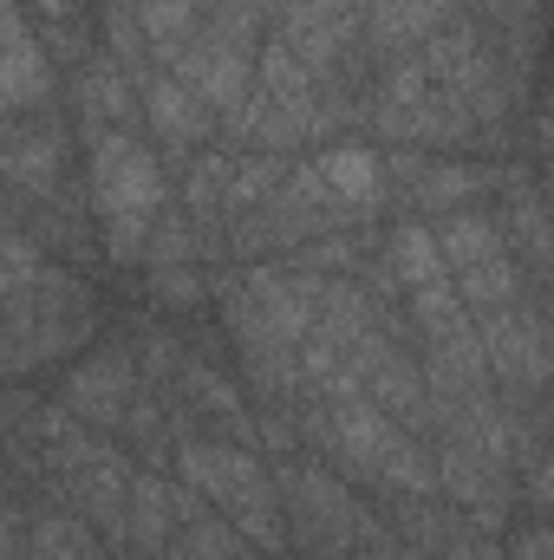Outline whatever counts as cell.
Wrapping results in <instances>:
<instances>
[{"label":"cell","mask_w":554,"mask_h":560,"mask_svg":"<svg viewBox=\"0 0 554 560\" xmlns=\"http://www.w3.org/2000/svg\"><path fill=\"white\" fill-rule=\"evenodd\" d=\"M392 522L412 535V548H450L457 522L437 509V495H392Z\"/></svg>","instance_id":"484cf974"},{"label":"cell","mask_w":554,"mask_h":560,"mask_svg":"<svg viewBox=\"0 0 554 560\" xmlns=\"http://www.w3.org/2000/svg\"><path fill=\"white\" fill-rule=\"evenodd\" d=\"M313 170L326 176V189H333L346 209H379V196H385V163H379L366 143H333V150L313 156Z\"/></svg>","instance_id":"5bb4252c"},{"label":"cell","mask_w":554,"mask_h":560,"mask_svg":"<svg viewBox=\"0 0 554 560\" xmlns=\"http://www.w3.org/2000/svg\"><path fill=\"white\" fill-rule=\"evenodd\" d=\"M7 235H13V215H7V209H0V242H7Z\"/></svg>","instance_id":"e575fe53"},{"label":"cell","mask_w":554,"mask_h":560,"mask_svg":"<svg viewBox=\"0 0 554 560\" xmlns=\"http://www.w3.org/2000/svg\"><path fill=\"white\" fill-rule=\"evenodd\" d=\"M170 535H176V502H170V482H157V476H131V495H125V548L157 555Z\"/></svg>","instance_id":"2e32d148"},{"label":"cell","mask_w":554,"mask_h":560,"mask_svg":"<svg viewBox=\"0 0 554 560\" xmlns=\"http://www.w3.org/2000/svg\"><path fill=\"white\" fill-rule=\"evenodd\" d=\"M46 98H53L46 46L33 39L26 13L7 7V13H0V112H26V105H46Z\"/></svg>","instance_id":"30bf717a"},{"label":"cell","mask_w":554,"mask_h":560,"mask_svg":"<svg viewBox=\"0 0 554 560\" xmlns=\"http://www.w3.org/2000/svg\"><path fill=\"white\" fill-rule=\"evenodd\" d=\"M105 39H112V59H118V66H138L143 33H138V13H131L125 0H105Z\"/></svg>","instance_id":"f546056e"},{"label":"cell","mask_w":554,"mask_h":560,"mask_svg":"<svg viewBox=\"0 0 554 560\" xmlns=\"http://www.w3.org/2000/svg\"><path fill=\"white\" fill-rule=\"evenodd\" d=\"M450 560H509L503 555V541H489V535H450Z\"/></svg>","instance_id":"d6a6232c"},{"label":"cell","mask_w":554,"mask_h":560,"mask_svg":"<svg viewBox=\"0 0 554 560\" xmlns=\"http://www.w3.org/2000/svg\"><path fill=\"white\" fill-rule=\"evenodd\" d=\"M176 476H183V489L209 495V502L235 522V535L255 541L262 555H280V548H287L280 495H275V482H268V469L255 463L249 443H216V436H209V443H183V450H176Z\"/></svg>","instance_id":"6da1fadb"},{"label":"cell","mask_w":554,"mask_h":560,"mask_svg":"<svg viewBox=\"0 0 554 560\" xmlns=\"http://www.w3.org/2000/svg\"><path fill=\"white\" fill-rule=\"evenodd\" d=\"M79 105H85V125L118 131V125L138 112V85H131V72L105 52V59H85V66H79Z\"/></svg>","instance_id":"9a60e30c"},{"label":"cell","mask_w":554,"mask_h":560,"mask_svg":"<svg viewBox=\"0 0 554 560\" xmlns=\"http://www.w3.org/2000/svg\"><path fill=\"white\" fill-rule=\"evenodd\" d=\"M430 469H437V495L450 509H463L470 535H503V522H509V469H496L489 456H476L457 436L437 443Z\"/></svg>","instance_id":"5b68a950"},{"label":"cell","mask_w":554,"mask_h":560,"mask_svg":"<svg viewBox=\"0 0 554 560\" xmlns=\"http://www.w3.org/2000/svg\"><path fill=\"white\" fill-rule=\"evenodd\" d=\"M170 79H176L203 112H222V118H229V112L249 98V52H242V46H229L222 33L196 26V39L176 52Z\"/></svg>","instance_id":"8992f818"},{"label":"cell","mask_w":554,"mask_h":560,"mask_svg":"<svg viewBox=\"0 0 554 560\" xmlns=\"http://www.w3.org/2000/svg\"><path fill=\"white\" fill-rule=\"evenodd\" d=\"M196 26H203V20H196L189 0H138V33L163 66H176V52L196 39Z\"/></svg>","instance_id":"ffe728a7"},{"label":"cell","mask_w":554,"mask_h":560,"mask_svg":"<svg viewBox=\"0 0 554 560\" xmlns=\"http://www.w3.org/2000/svg\"><path fill=\"white\" fill-rule=\"evenodd\" d=\"M379 131L405 150H457V143L476 138V118L450 98V92H430L417 105H399V112H379Z\"/></svg>","instance_id":"8fae6325"},{"label":"cell","mask_w":554,"mask_h":560,"mask_svg":"<svg viewBox=\"0 0 554 560\" xmlns=\"http://www.w3.org/2000/svg\"><path fill=\"white\" fill-rule=\"evenodd\" d=\"M163 170L131 131H99L92 143V202L99 215H157L163 202Z\"/></svg>","instance_id":"277c9868"},{"label":"cell","mask_w":554,"mask_h":560,"mask_svg":"<svg viewBox=\"0 0 554 560\" xmlns=\"http://www.w3.org/2000/svg\"><path fill=\"white\" fill-rule=\"evenodd\" d=\"M412 319L424 326V332H430V339H450V332H470V326H476V319H470V306L457 300L450 275L412 287Z\"/></svg>","instance_id":"603a6c76"},{"label":"cell","mask_w":554,"mask_h":560,"mask_svg":"<svg viewBox=\"0 0 554 560\" xmlns=\"http://www.w3.org/2000/svg\"><path fill=\"white\" fill-rule=\"evenodd\" d=\"M143 112H150L157 138L176 143V150H189V143L209 138V112H203L176 79H143Z\"/></svg>","instance_id":"e0dca14e"},{"label":"cell","mask_w":554,"mask_h":560,"mask_svg":"<svg viewBox=\"0 0 554 560\" xmlns=\"http://www.w3.org/2000/svg\"><path fill=\"white\" fill-rule=\"evenodd\" d=\"M26 555V509L0 495V560H20Z\"/></svg>","instance_id":"1f68e13d"},{"label":"cell","mask_w":554,"mask_h":560,"mask_svg":"<svg viewBox=\"0 0 554 560\" xmlns=\"http://www.w3.org/2000/svg\"><path fill=\"white\" fill-rule=\"evenodd\" d=\"M457 0H372V39L379 46H424Z\"/></svg>","instance_id":"d6986e66"},{"label":"cell","mask_w":554,"mask_h":560,"mask_svg":"<svg viewBox=\"0 0 554 560\" xmlns=\"http://www.w3.org/2000/svg\"><path fill=\"white\" fill-rule=\"evenodd\" d=\"M59 170H66V138H59V125H7V138H0V176H7V183H20V189H33V196H53Z\"/></svg>","instance_id":"7c38bea8"},{"label":"cell","mask_w":554,"mask_h":560,"mask_svg":"<svg viewBox=\"0 0 554 560\" xmlns=\"http://www.w3.org/2000/svg\"><path fill=\"white\" fill-rule=\"evenodd\" d=\"M339 7H353V0H339Z\"/></svg>","instance_id":"74e56055"},{"label":"cell","mask_w":554,"mask_h":560,"mask_svg":"<svg viewBox=\"0 0 554 560\" xmlns=\"http://www.w3.org/2000/svg\"><path fill=\"white\" fill-rule=\"evenodd\" d=\"M150 293L163 306H196L203 300V275L196 268H150Z\"/></svg>","instance_id":"4dcf8cb0"},{"label":"cell","mask_w":554,"mask_h":560,"mask_svg":"<svg viewBox=\"0 0 554 560\" xmlns=\"http://www.w3.org/2000/svg\"><path fill=\"white\" fill-rule=\"evenodd\" d=\"M229 560H255V555H229Z\"/></svg>","instance_id":"8d00e7d4"},{"label":"cell","mask_w":554,"mask_h":560,"mask_svg":"<svg viewBox=\"0 0 554 560\" xmlns=\"http://www.w3.org/2000/svg\"><path fill=\"white\" fill-rule=\"evenodd\" d=\"M280 46L313 72V85L346 59V46H353V20H346V7L339 0H287L280 7Z\"/></svg>","instance_id":"9c48e42d"},{"label":"cell","mask_w":554,"mask_h":560,"mask_svg":"<svg viewBox=\"0 0 554 560\" xmlns=\"http://www.w3.org/2000/svg\"><path fill=\"white\" fill-rule=\"evenodd\" d=\"M385 261H392V280L412 293L424 280H443V255H437V242H430V229H399L392 242H385Z\"/></svg>","instance_id":"cb8c5ba5"},{"label":"cell","mask_w":554,"mask_h":560,"mask_svg":"<svg viewBox=\"0 0 554 560\" xmlns=\"http://www.w3.org/2000/svg\"><path fill=\"white\" fill-rule=\"evenodd\" d=\"M430 242H437V255H443V275L509 255V242H503V222H496V215H483V209H450V215L430 229Z\"/></svg>","instance_id":"4fadbf2b"},{"label":"cell","mask_w":554,"mask_h":560,"mask_svg":"<svg viewBox=\"0 0 554 560\" xmlns=\"http://www.w3.org/2000/svg\"><path fill=\"white\" fill-rule=\"evenodd\" d=\"M189 7H196V13H209V7H222V0H189Z\"/></svg>","instance_id":"d590c367"},{"label":"cell","mask_w":554,"mask_h":560,"mask_svg":"<svg viewBox=\"0 0 554 560\" xmlns=\"http://www.w3.org/2000/svg\"><path fill=\"white\" fill-rule=\"evenodd\" d=\"M522 280H529V275L516 268V255H496V261L457 268L450 287H457V300H463V306H470V319H476V313H503V306H516V300L529 293Z\"/></svg>","instance_id":"ac0fdd59"},{"label":"cell","mask_w":554,"mask_h":560,"mask_svg":"<svg viewBox=\"0 0 554 560\" xmlns=\"http://www.w3.org/2000/svg\"><path fill=\"white\" fill-rule=\"evenodd\" d=\"M275 495L293 509V528H300V541H307L313 560H346L353 541H392V535L353 502V489L333 482L320 463H280Z\"/></svg>","instance_id":"3957f363"},{"label":"cell","mask_w":554,"mask_h":560,"mask_svg":"<svg viewBox=\"0 0 554 560\" xmlns=\"http://www.w3.org/2000/svg\"><path fill=\"white\" fill-rule=\"evenodd\" d=\"M405 196H412L417 209H476L489 189H503V176L496 170H476V163H437V156H424V150H405L399 143V156H392V170H385Z\"/></svg>","instance_id":"52a82bcc"},{"label":"cell","mask_w":554,"mask_h":560,"mask_svg":"<svg viewBox=\"0 0 554 560\" xmlns=\"http://www.w3.org/2000/svg\"><path fill=\"white\" fill-rule=\"evenodd\" d=\"M143 261H150V268H183V261H196V229H189V215H170V222H150V242H143Z\"/></svg>","instance_id":"4316f807"},{"label":"cell","mask_w":554,"mask_h":560,"mask_svg":"<svg viewBox=\"0 0 554 560\" xmlns=\"http://www.w3.org/2000/svg\"><path fill=\"white\" fill-rule=\"evenodd\" d=\"M509 560H549V528H542V522H529V528L516 535V548H509Z\"/></svg>","instance_id":"836d02e7"},{"label":"cell","mask_w":554,"mask_h":560,"mask_svg":"<svg viewBox=\"0 0 554 560\" xmlns=\"http://www.w3.org/2000/svg\"><path fill=\"white\" fill-rule=\"evenodd\" d=\"M222 183H229V156H222V150L196 156V163H189V215H209V209L222 202Z\"/></svg>","instance_id":"f1b7e54d"},{"label":"cell","mask_w":554,"mask_h":560,"mask_svg":"<svg viewBox=\"0 0 554 560\" xmlns=\"http://www.w3.org/2000/svg\"><path fill=\"white\" fill-rule=\"evenodd\" d=\"M138 392H143L138 359H131V352H118V346H105V352H92L85 365H72V378H66L59 405L92 430V423H118V418H125V405H131Z\"/></svg>","instance_id":"ba28073f"},{"label":"cell","mask_w":554,"mask_h":560,"mask_svg":"<svg viewBox=\"0 0 554 560\" xmlns=\"http://www.w3.org/2000/svg\"><path fill=\"white\" fill-rule=\"evenodd\" d=\"M313 300H320V275H307L293 261H255L235 280H222V313H229L242 359L293 352L313 332Z\"/></svg>","instance_id":"7a4b0ae2"},{"label":"cell","mask_w":554,"mask_h":560,"mask_svg":"<svg viewBox=\"0 0 554 560\" xmlns=\"http://www.w3.org/2000/svg\"><path fill=\"white\" fill-rule=\"evenodd\" d=\"M280 176H287V156H275V150H249V156H229V183H222V202H229V209H262V202H275Z\"/></svg>","instance_id":"44dd1931"},{"label":"cell","mask_w":554,"mask_h":560,"mask_svg":"<svg viewBox=\"0 0 554 560\" xmlns=\"http://www.w3.org/2000/svg\"><path fill=\"white\" fill-rule=\"evenodd\" d=\"M262 98H275V105H307V98H313V72H307L280 39L262 46Z\"/></svg>","instance_id":"d4e9b609"},{"label":"cell","mask_w":554,"mask_h":560,"mask_svg":"<svg viewBox=\"0 0 554 560\" xmlns=\"http://www.w3.org/2000/svg\"><path fill=\"white\" fill-rule=\"evenodd\" d=\"M150 222H157V215H105V255H112L118 268H138L143 261Z\"/></svg>","instance_id":"83f0119b"},{"label":"cell","mask_w":554,"mask_h":560,"mask_svg":"<svg viewBox=\"0 0 554 560\" xmlns=\"http://www.w3.org/2000/svg\"><path fill=\"white\" fill-rule=\"evenodd\" d=\"M229 555H242L235 528H229V522H216V515L203 509V515L176 522V535H170V541H163L150 560H229Z\"/></svg>","instance_id":"7402d4cb"}]
</instances>
